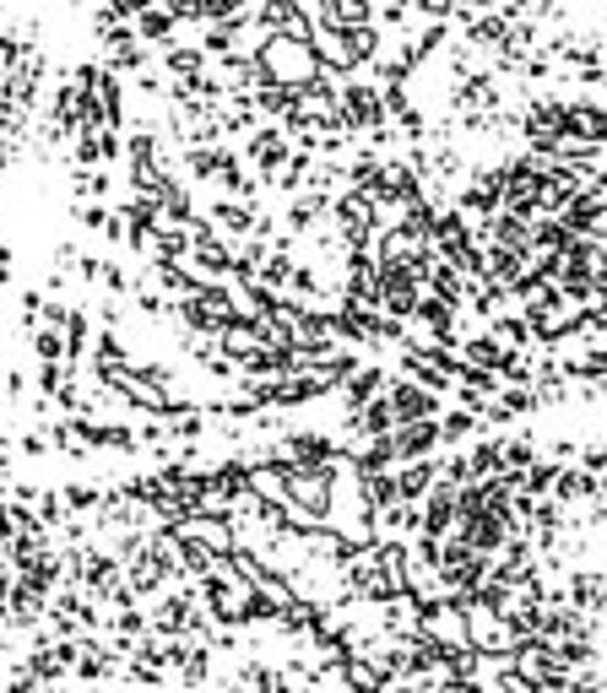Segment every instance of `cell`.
Listing matches in <instances>:
<instances>
[{"label":"cell","instance_id":"obj_2","mask_svg":"<svg viewBox=\"0 0 607 693\" xmlns=\"http://www.w3.org/2000/svg\"><path fill=\"white\" fill-rule=\"evenodd\" d=\"M6 271H11V255H0V282H6Z\"/></svg>","mask_w":607,"mask_h":693},{"label":"cell","instance_id":"obj_1","mask_svg":"<svg viewBox=\"0 0 607 693\" xmlns=\"http://www.w3.org/2000/svg\"><path fill=\"white\" fill-rule=\"evenodd\" d=\"M141 33H147V39H163V33H169V17H163V11H147V17H141Z\"/></svg>","mask_w":607,"mask_h":693}]
</instances>
